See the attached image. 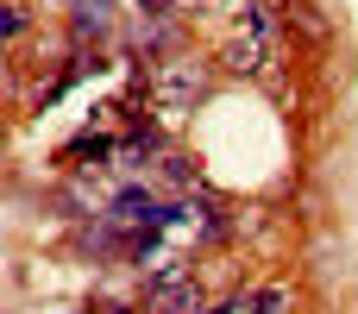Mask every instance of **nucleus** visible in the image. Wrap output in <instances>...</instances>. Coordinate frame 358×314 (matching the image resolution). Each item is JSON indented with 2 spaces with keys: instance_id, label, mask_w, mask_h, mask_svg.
I'll return each mask as SVG.
<instances>
[{
  "instance_id": "1",
  "label": "nucleus",
  "mask_w": 358,
  "mask_h": 314,
  "mask_svg": "<svg viewBox=\"0 0 358 314\" xmlns=\"http://www.w3.org/2000/svg\"><path fill=\"white\" fill-rule=\"evenodd\" d=\"M227 63H233V69H252V76L271 69V13H264V6H245V25H239Z\"/></svg>"
},
{
  "instance_id": "3",
  "label": "nucleus",
  "mask_w": 358,
  "mask_h": 314,
  "mask_svg": "<svg viewBox=\"0 0 358 314\" xmlns=\"http://www.w3.org/2000/svg\"><path fill=\"white\" fill-rule=\"evenodd\" d=\"M107 25V0H76V31L88 38V31H101Z\"/></svg>"
},
{
  "instance_id": "4",
  "label": "nucleus",
  "mask_w": 358,
  "mask_h": 314,
  "mask_svg": "<svg viewBox=\"0 0 358 314\" xmlns=\"http://www.w3.org/2000/svg\"><path fill=\"white\" fill-rule=\"evenodd\" d=\"M239 308H252V314H283V308H289V290H283V283H277V290H258V296H252V302H239Z\"/></svg>"
},
{
  "instance_id": "5",
  "label": "nucleus",
  "mask_w": 358,
  "mask_h": 314,
  "mask_svg": "<svg viewBox=\"0 0 358 314\" xmlns=\"http://www.w3.org/2000/svg\"><path fill=\"white\" fill-rule=\"evenodd\" d=\"M107 314H126V308H107Z\"/></svg>"
},
{
  "instance_id": "2",
  "label": "nucleus",
  "mask_w": 358,
  "mask_h": 314,
  "mask_svg": "<svg viewBox=\"0 0 358 314\" xmlns=\"http://www.w3.org/2000/svg\"><path fill=\"white\" fill-rule=\"evenodd\" d=\"M151 94H157V107H164V113H176L182 101H195V94H201V69H195V63H157Z\"/></svg>"
}]
</instances>
